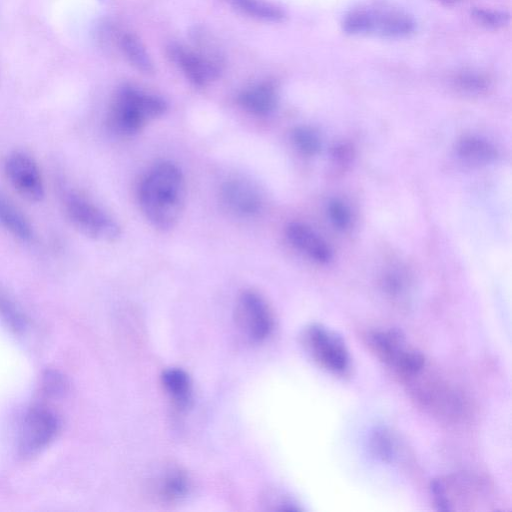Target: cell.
<instances>
[{"label":"cell","mask_w":512,"mask_h":512,"mask_svg":"<svg viewBox=\"0 0 512 512\" xmlns=\"http://www.w3.org/2000/svg\"><path fill=\"white\" fill-rule=\"evenodd\" d=\"M430 492L438 510L452 511L483 502L485 487L479 479L456 475L432 480Z\"/></svg>","instance_id":"obj_7"},{"label":"cell","mask_w":512,"mask_h":512,"mask_svg":"<svg viewBox=\"0 0 512 512\" xmlns=\"http://www.w3.org/2000/svg\"><path fill=\"white\" fill-rule=\"evenodd\" d=\"M369 448L372 455L383 462L392 463L399 457L398 438L385 427L377 428L371 433Z\"/></svg>","instance_id":"obj_19"},{"label":"cell","mask_w":512,"mask_h":512,"mask_svg":"<svg viewBox=\"0 0 512 512\" xmlns=\"http://www.w3.org/2000/svg\"><path fill=\"white\" fill-rule=\"evenodd\" d=\"M301 341L311 358L326 371L345 375L351 367V358L343 339L333 330L318 323L308 325Z\"/></svg>","instance_id":"obj_5"},{"label":"cell","mask_w":512,"mask_h":512,"mask_svg":"<svg viewBox=\"0 0 512 512\" xmlns=\"http://www.w3.org/2000/svg\"><path fill=\"white\" fill-rule=\"evenodd\" d=\"M65 215L80 233L102 242H112L121 235L117 221L77 191H67L63 196Z\"/></svg>","instance_id":"obj_4"},{"label":"cell","mask_w":512,"mask_h":512,"mask_svg":"<svg viewBox=\"0 0 512 512\" xmlns=\"http://www.w3.org/2000/svg\"><path fill=\"white\" fill-rule=\"evenodd\" d=\"M166 110L167 103L161 97L124 85L117 90L110 103L107 126L117 136H134Z\"/></svg>","instance_id":"obj_2"},{"label":"cell","mask_w":512,"mask_h":512,"mask_svg":"<svg viewBox=\"0 0 512 512\" xmlns=\"http://www.w3.org/2000/svg\"><path fill=\"white\" fill-rule=\"evenodd\" d=\"M59 429V418L52 410L44 406L32 407L21 423L20 454L24 457L38 454L54 440Z\"/></svg>","instance_id":"obj_8"},{"label":"cell","mask_w":512,"mask_h":512,"mask_svg":"<svg viewBox=\"0 0 512 512\" xmlns=\"http://www.w3.org/2000/svg\"><path fill=\"white\" fill-rule=\"evenodd\" d=\"M231 5L242 13L256 19L278 22L285 14L277 6L263 0H228Z\"/></svg>","instance_id":"obj_21"},{"label":"cell","mask_w":512,"mask_h":512,"mask_svg":"<svg viewBox=\"0 0 512 512\" xmlns=\"http://www.w3.org/2000/svg\"><path fill=\"white\" fill-rule=\"evenodd\" d=\"M352 35L403 38L415 31V21L407 13L390 7L365 6L351 10L342 22Z\"/></svg>","instance_id":"obj_3"},{"label":"cell","mask_w":512,"mask_h":512,"mask_svg":"<svg viewBox=\"0 0 512 512\" xmlns=\"http://www.w3.org/2000/svg\"><path fill=\"white\" fill-rule=\"evenodd\" d=\"M328 214L332 223L339 229H346L350 224V212L347 206L338 200H333L328 206Z\"/></svg>","instance_id":"obj_25"},{"label":"cell","mask_w":512,"mask_h":512,"mask_svg":"<svg viewBox=\"0 0 512 512\" xmlns=\"http://www.w3.org/2000/svg\"><path fill=\"white\" fill-rule=\"evenodd\" d=\"M186 183L178 165L171 161L154 164L143 175L137 199L144 217L157 229L173 228L181 217Z\"/></svg>","instance_id":"obj_1"},{"label":"cell","mask_w":512,"mask_h":512,"mask_svg":"<svg viewBox=\"0 0 512 512\" xmlns=\"http://www.w3.org/2000/svg\"><path fill=\"white\" fill-rule=\"evenodd\" d=\"M164 390L179 407L186 406L191 399V383L188 375L181 369H167L161 376Z\"/></svg>","instance_id":"obj_18"},{"label":"cell","mask_w":512,"mask_h":512,"mask_svg":"<svg viewBox=\"0 0 512 512\" xmlns=\"http://www.w3.org/2000/svg\"><path fill=\"white\" fill-rule=\"evenodd\" d=\"M460 84L468 90H479L485 86V82L481 77L471 74L463 75L460 78Z\"/></svg>","instance_id":"obj_27"},{"label":"cell","mask_w":512,"mask_h":512,"mask_svg":"<svg viewBox=\"0 0 512 512\" xmlns=\"http://www.w3.org/2000/svg\"><path fill=\"white\" fill-rule=\"evenodd\" d=\"M367 342L376 356L395 370L413 349L408 345L404 334L395 328L370 331Z\"/></svg>","instance_id":"obj_12"},{"label":"cell","mask_w":512,"mask_h":512,"mask_svg":"<svg viewBox=\"0 0 512 512\" xmlns=\"http://www.w3.org/2000/svg\"><path fill=\"white\" fill-rule=\"evenodd\" d=\"M473 16L477 21L487 26H499L506 23L508 17L503 13H498L489 10L477 9L473 11Z\"/></svg>","instance_id":"obj_26"},{"label":"cell","mask_w":512,"mask_h":512,"mask_svg":"<svg viewBox=\"0 0 512 512\" xmlns=\"http://www.w3.org/2000/svg\"><path fill=\"white\" fill-rule=\"evenodd\" d=\"M187 478L177 469H172L161 479L159 494L166 500H174L183 496L187 491Z\"/></svg>","instance_id":"obj_22"},{"label":"cell","mask_w":512,"mask_h":512,"mask_svg":"<svg viewBox=\"0 0 512 512\" xmlns=\"http://www.w3.org/2000/svg\"><path fill=\"white\" fill-rule=\"evenodd\" d=\"M167 53L194 86L203 87L212 81L205 64L195 51L172 43L167 47Z\"/></svg>","instance_id":"obj_14"},{"label":"cell","mask_w":512,"mask_h":512,"mask_svg":"<svg viewBox=\"0 0 512 512\" xmlns=\"http://www.w3.org/2000/svg\"><path fill=\"white\" fill-rule=\"evenodd\" d=\"M5 173L14 189L31 202L44 197V183L35 160L25 152L14 151L6 158Z\"/></svg>","instance_id":"obj_10"},{"label":"cell","mask_w":512,"mask_h":512,"mask_svg":"<svg viewBox=\"0 0 512 512\" xmlns=\"http://www.w3.org/2000/svg\"><path fill=\"white\" fill-rule=\"evenodd\" d=\"M222 207L238 218H253L264 207V198L257 186L248 180L233 178L222 183L219 189Z\"/></svg>","instance_id":"obj_11"},{"label":"cell","mask_w":512,"mask_h":512,"mask_svg":"<svg viewBox=\"0 0 512 512\" xmlns=\"http://www.w3.org/2000/svg\"><path fill=\"white\" fill-rule=\"evenodd\" d=\"M241 108L255 116L272 113L278 103L277 91L271 83H258L244 89L237 99Z\"/></svg>","instance_id":"obj_15"},{"label":"cell","mask_w":512,"mask_h":512,"mask_svg":"<svg viewBox=\"0 0 512 512\" xmlns=\"http://www.w3.org/2000/svg\"><path fill=\"white\" fill-rule=\"evenodd\" d=\"M118 45L127 61L138 71L150 74L154 71L152 60L139 38L129 32L118 37Z\"/></svg>","instance_id":"obj_17"},{"label":"cell","mask_w":512,"mask_h":512,"mask_svg":"<svg viewBox=\"0 0 512 512\" xmlns=\"http://www.w3.org/2000/svg\"><path fill=\"white\" fill-rule=\"evenodd\" d=\"M458 155L470 162H489L496 157L495 148L485 140L477 137H464L457 144Z\"/></svg>","instance_id":"obj_20"},{"label":"cell","mask_w":512,"mask_h":512,"mask_svg":"<svg viewBox=\"0 0 512 512\" xmlns=\"http://www.w3.org/2000/svg\"><path fill=\"white\" fill-rule=\"evenodd\" d=\"M0 225L23 242H31L34 231L31 223L10 200L0 195Z\"/></svg>","instance_id":"obj_16"},{"label":"cell","mask_w":512,"mask_h":512,"mask_svg":"<svg viewBox=\"0 0 512 512\" xmlns=\"http://www.w3.org/2000/svg\"><path fill=\"white\" fill-rule=\"evenodd\" d=\"M292 141L295 147L307 156L317 154L321 147L317 133L307 126L296 127L292 131Z\"/></svg>","instance_id":"obj_23"},{"label":"cell","mask_w":512,"mask_h":512,"mask_svg":"<svg viewBox=\"0 0 512 512\" xmlns=\"http://www.w3.org/2000/svg\"><path fill=\"white\" fill-rule=\"evenodd\" d=\"M426 367L427 364L419 372L406 378L416 399L434 413L446 417L457 416L462 409L460 395L447 383L434 377Z\"/></svg>","instance_id":"obj_6"},{"label":"cell","mask_w":512,"mask_h":512,"mask_svg":"<svg viewBox=\"0 0 512 512\" xmlns=\"http://www.w3.org/2000/svg\"><path fill=\"white\" fill-rule=\"evenodd\" d=\"M235 320L239 328L254 341L267 338L274 326L273 314L268 303L254 290H246L238 297Z\"/></svg>","instance_id":"obj_9"},{"label":"cell","mask_w":512,"mask_h":512,"mask_svg":"<svg viewBox=\"0 0 512 512\" xmlns=\"http://www.w3.org/2000/svg\"><path fill=\"white\" fill-rule=\"evenodd\" d=\"M0 314L14 329H22L25 318L22 311L7 295L0 293Z\"/></svg>","instance_id":"obj_24"},{"label":"cell","mask_w":512,"mask_h":512,"mask_svg":"<svg viewBox=\"0 0 512 512\" xmlns=\"http://www.w3.org/2000/svg\"><path fill=\"white\" fill-rule=\"evenodd\" d=\"M290 243L317 262L327 263L332 258L329 245L316 235L308 226L293 222L286 228Z\"/></svg>","instance_id":"obj_13"}]
</instances>
